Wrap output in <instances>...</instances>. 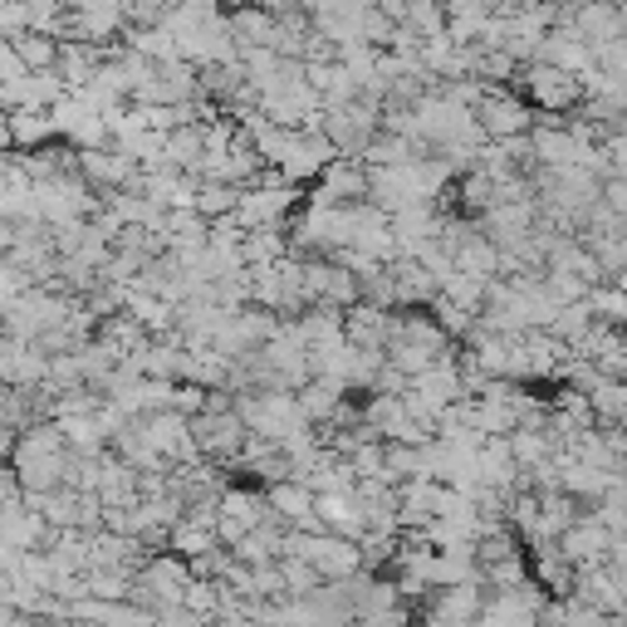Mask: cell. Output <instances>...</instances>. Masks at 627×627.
<instances>
[{"instance_id":"4","label":"cell","mask_w":627,"mask_h":627,"mask_svg":"<svg viewBox=\"0 0 627 627\" xmlns=\"http://www.w3.org/2000/svg\"><path fill=\"white\" fill-rule=\"evenodd\" d=\"M270 510L280 519H290V525H314V495L304 491V485H275L270 491Z\"/></svg>"},{"instance_id":"1","label":"cell","mask_w":627,"mask_h":627,"mask_svg":"<svg viewBox=\"0 0 627 627\" xmlns=\"http://www.w3.org/2000/svg\"><path fill=\"white\" fill-rule=\"evenodd\" d=\"M574 30L584 34L588 44H613V40H623V30H627V6L623 0H584V6L574 10Z\"/></svg>"},{"instance_id":"3","label":"cell","mask_w":627,"mask_h":627,"mask_svg":"<svg viewBox=\"0 0 627 627\" xmlns=\"http://www.w3.org/2000/svg\"><path fill=\"white\" fill-rule=\"evenodd\" d=\"M476 123H481L491 138H510V133H525V128H529V109H525V103L500 99V93H495V99L481 103V118H476Z\"/></svg>"},{"instance_id":"5","label":"cell","mask_w":627,"mask_h":627,"mask_svg":"<svg viewBox=\"0 0 627 627\" xmlns=\"http://www.w3.org/2000/svg\"><path fill=\"white\" fill-rule=\"evenodd\" d=\"M176 549H182L186 559H201V554L216 549V535H211V529H196V525H182L176 529Z\"/></svg>"},{"instance_id":"2","label":"cell","mask_w":627,"mask_h":627,"mask_svg":"<svg viewBox=\"0 0 627 627\" xmlns=\"http://www.w3.org/2000/svg\"><path fill=\"white\" fill-rule=\"evenodd\" d=\"M529 99H535L539 109L559 113V109H569V103L584 99V79L564 74V69H554V64H539L535 74H529Z\"/></svg>"}]
</instances>
